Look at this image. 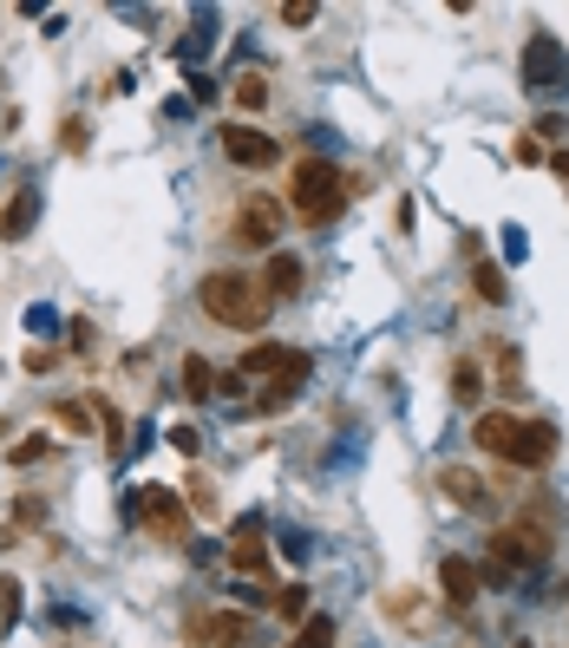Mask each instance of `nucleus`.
Instances as JSON below:
<instances>
[{
    "label": "nucleus",
    "mask_w": 569,
    "mask_h": 648,
    "mask_svg": "<svg viewBox=\"0 0 569 648\" xmlns=\"http://www.w3.org/2000/svg\"><path fill=\"white\" fill-rule=\"evenodd\" d=\"M13 616H20V584L0 577V629H13Z\"/></svg>",
    "instance_id": "nucleus-25"
},
{
    "label": "nucleus",
    "mask_w": 569,
    "mask_h": 648,
    "mask_svg": "<svg viewBox=\"0 0 569 648\" xmlns=\"http://www.w3.org/2000/svg\"><path fill=\"white\" fill-rule=\"evenodd\" d=\"M242 380H282V387H301L308 374H315V354H301V347H275V341H256V347H242V367H236Z\"/></svg>",
    "instance_id": "nucleus-3"
},
{
    "label": "nucleus",
    "mask_w": 569,
    "mask_h": 648,
    "mask_svg": "<svg viewBox=\"0 0 569 648\" xmlns=\"http://www.w3.org/2000/svg\"><path fill=\"white\" fill-rule=\"evenodd\" d=\"M85 131H92L85 118H66V151H85Z\"/></svg>",
    "instance_id": "nucleus-28"
},
{
    "label": "nucleus",
    "mask_w": 569,
    "mask_h": 648,
    "mask_svg": "<svg viewBox=\"0 0 569 648\" xmlns=\"http://www.w3.org/2000/svg\"><path fill=\"white\" fill-rule=\"evenodd\" d=\"M564 79H569L564 46H557L550 33H537V39L524 46V85H564Z\"/></svg>",
    "instance_id": "nucleus-7"
},
{
    "label": "nucleus",
    "mask_w": 569,
    "mask_h": 648,
    "mask_svg": "<svg viewBox=\"0 0 569 648\" xmlns=\"http://www.w3.org/2000/svg\"><path fill=\"white\" fill-rule=\"evenodd\" d=\"M518 413H478V426H472V439L491 452V459H511V446H518Z\"/></svg>",
    "instance_id": "nucleus-12"
},
{
    "label": "nucleus",
    "mask_w": 569,
    "mask_h": 648,
    "mask_svg": "<svg viewBox=\"0 0 569 648\" xmlns=\"http://www.w3.org/2000/svg\"><path fill=\"white\" fill-rule=\"evenodd\" d=\"M223 151H229V164H242V170H269V164H275V138L256 131V125H229V131H223Z\"/></svg>",
    "instance_id": "nucleus-6"
},
{
    "label": "nucleus",
    "mask_w": 569,
    "mask_h": 648,
    "mask_svg": "<svg viewBox=\"0 0 569 648\" xmlns=\"http://www.w3.org/2000/svg\"><path fill=\"white\" fill-rule=\"evenodd\" d=\"M301 282H308V269H301V256H269V275H262V288H269V302L275 295H301Z\"/></svg>",
    "instance_id": "nucleus-16"
},
{
    "label": "nucleus",
    "mask_w": 569,
    "mask_h": 648,
    "mask_svg": "<svg viewBox=\"0 0 569 648\" xmlns=\"http://www.w3.org/2000/svg\"><path fill=\"white\" fill-rule=\"evenodd\" d=\"M197 636H203L210 648H242L249 636H256V623H249L242 610H216V616H203V623H197Z\"/></svg>",
    "instance_id": "nucleus-11"
},
{
    "label": "nucleus",
    "mask_w": 569,
    "mask_h": 648,
    "mask_svg": "<svg viewBox=\"0 0 569 648\" xmlns=\"http://www.w3.org/2000/svg\"><path fill=\"white\" fill-rule=\"evenodd\" d=\"M301 610H308V590H301V584L275 597V616H288V623H301Z\"/></svg>",
    "instance_id": "nucleus-24"
},
{
    "label": "nucleus",
    "mask_w": 569,
    "mask_h": 648,
    "mask_svg": "<svg viewBox=\"0 0 569 648\" xmlns=\"http://www.w3.org/2000/svg\"><path fill=\"white\" fill-rule=\"evenodd\" d=\"M282 20H288V26H308V20H315V7H308V0H288V7H282Z\"/></svg>",
    "instance_id": "nucleus-27"
},
{
    "label": "nucleus",
    "mask_w": 569,
    "mask_h": 648,
    "mask_svg": "<svg viewBox=\"0 0 569 648\" xmlns=\"http://www.w3.org/2000/svg\"><path fill=\"white\" fill-rule=\"evenodd\" d=\"M197 302L210 321H223L236 334H262V321H269V288H262V275H242V269H210L197 282Z\"/></svg>",
    "instance_id": "nucleus-1"
},
{
    "label": "nucleus",
    "mask_w": 569,
    "mask_h": 648,
    "mask_svg": "<svg viewBox=\"0 0 569 648\" xmlns=\"http://www.w3.org/2000/svg\"><path fill=\"white\" fill-rule=\"evenodd\" d=\"M478 393H485V374H478L472 361H459V367H452V400H465V407H472Z\"/></svg>",
    "instance_id": "nucleus-20"
},
{
    "label": "nucleus",
    "mask_w": 569,
    "mask_h": 648,
    "mask_svg": "<svg viewBox=\"0 0 569 648\" xmlns=\"http://www.w3.org/2000/svg\"><path fill=\"white\" fill-rule=\"evenodd\" d=\"M138 518H144V531H151V538H170V544H183V531H190L183 498H177V492H164V485H144V492H138Z\"/></svg>",
    "instance_id": "nucleus-5"
},
{
    "label": "nucleus",
    "mask_w": 569,
    "mask_h": 648,
    "mask_svg": "<svg viewBox=\"0 0 569 648\" xmlns=\"http://www.w3.org/2000/svg\"><path fill=\"white\" fill-rule=\"evenodd\" d=\"M557 459V426L550 420H531V426H518V446H511V466H550Z\"/></svg>",
    "instance_id": "nucleus-10"
},
{
    "label": "nucleus",
    "mask_w": 569,
    "mask_h": 648,
    "mask_svg": "<svg viewBox=\"0 0 569 648\" xmlns=\"http://www.w3.org/2000/svg\"><path fill=\"white\" fill-rule=\"evenodd\" d=\"M39 223V190L33 184H20L13 190V203L0 210V243H26V229Z\"/></svg>",
    "instance_id": "nucleus-14"
},
{
    "label": "nucleus",
    "mask_w": 569,
    "mask_h": 648,
    "mask_svg": "<svg viewBox=\"0 0 569 648\" xmlns=\"http://www.w3.org/2000/svg\"><path fill=\"white\" fill-rule=\"evenodd\" d=\"M288 203H295L301 223H334L347 210V177L328 157H301L295 164V184H288Z\"/></svg>",
    "instance_id": "nucleus-2"
},
{
    "label": "nucleus",
    "mask_w": 569,
    "mask_h": 648,
    "mask_svg": "<svg viewBox=\"0 0 569 648\" xmlns=\"http://www.w3.org/2000/svg\"><path fill=\"white\" fill-rule=\"evenodd\" d=\"M236 105H242V111H262V105H269V79H262V72H242V79H236Z\"/></svg>",
    "instance_id": "nucleus-19"
},
{
    "label": "nucleus",
    "mask_w": 569,
    "mask_h": 648,
    "mask_svg": "<svg viewBox=\"0 0 569 648\" xmlns=\"http://www.w3.org/2000/svg\"><path fill=\"white\" fill-rule=\"evenodd\" d=\"M550 170H557V177H569V151H557V157H550Z\"/></svg>",
    "instance_id": "nucleus-30"
},
{
    "label": "nucleus",
    "mask_w": 569,
    "mask_h": 648,
    "mask_svg": "<svg viewBox=\"0 0 569 648\" xmlns=\"http://www.w3.org/2000/svg\"><path fill=\"white\" fill-rule=\"evenodd\" d=\"M229 570H236V577H262V570H269L262 518H242V525H236V538H229Z\"/></svg>",
    "instance_id": "nucleus-9"
},
{
    "label": "nucleus",
    "mask_w": 569,
    "mask_h": 648,
    "mask_svg": "<svg viewBox=\"0 0 569 648\" xmlns=\"http://www.w3.org/2000/svg\"><path fill=\"white\" fill-rule=\"evenodd\" d=\"M46 452H52V439H46V433H26L7 459H13V466H33V459H46Z\"/></svg>",
    "instance_id": "nucleus-21"
},
{
    "label": "nucleus",
    "mask_w": 569,
    "mask_h": 648,
    "mask_svg": "<svg viewBox=\"0 0 569 648\" xmlns=\"http://www.w3.org/2000/svg\"><path fill=\"white\" fill-rule=\"evenodd\" d=\"M52 420H59L66 433H85V426H92V413H85L79 400H59V407H52Z\"/></svg>",
    "instance_id": "nucleus-23"
},
{
    "label": "nucleus",
    "mask_w": 569,
    "mask_h": 648,
    "mask_svg": "<svg viewBox=\"0 0 569 648\" xmlns=\"http://www.w3.org/2000/svg\"><path fill=\"white\" fill-rule=\"evenodd\" d=\"M210 387H216V367L203 354H190L183 361V400H210Z\"/></svg>",
    "instance_id": "nucleus-17"
},
{
    "label": "nucleus",
    "mask_w": 569,
    "mask_h": 648,
    "mask_svg": "<svg viewBox=\"0 0 569 648\" xmlns=\"http://www.w3.org/2000/svg\"><path fill=\"white\" fill-rule=\"evenodd\" d=\"M275 229H282V210H275V203H269V197H249V203H242V216H236V229H229V236H236V243H242V249H262V243H269V236H275Z\"/></svg>",
    "instance_id": "nucleus-8"
},
{
    "label": "nucleus",
    "mask_w": 569,
    "mask_h": 648,
    "mask_svg": "<svg viewBox=\"0 0 569 648\" xmlns=\"http://www.w3.org/2000/svg\"><path fill=\"white\" fill-rule=\"evenodd\" d=\"M439 492H446L452 505H465V511H485V505H491V485H485L478 472H465V466H446V472H439Z\"/></svg>",
    "instance_id": "nucleus-13"
},
{
    "label": "nucleus",
    "mask_w": 569,
    "mask_h": 648,
    "mask_svg": "<svg viewBox=\"0 0 569 648\" xmlns=\"http://www.w3.org/2000/svg\"><path fill=\"white\" fill-rule=\"evenodd\" d=\"M295 648H334V623H328V616H315V623H301V636H295Z\"/></svg>",
    "instance_id": "nucleus-22"
},
{
    "label": "nucleus",
    "mask_w": 569,
    "mask_h": 648,
    "mask_svg": "<svg viewBox=\"0 0 569 648\" xmlns=\"http://www.w3.org/2000/svg\"><path fill=\"white\" fill-rule=\"evenodd\" d=\"M511 151H518V164H537V157H544V144H537V138H518Z\"/></svg>",
    "instance_id": "nucleus-29"
},
{
    "label": "nucleus",
    "mask_w": 569,
    "mask_h": 648,
    "mask_svg": "<svg viewBox=\"0 0 569 648\" xmlns=\"http://www.w3.org/2000/svg\"><path fill=\"white\" fill-rule=\"evenodd\" d=\"M518 648H531V643H518Z\"/></svg>",
    "instance_id": "nucleus-31"
},
{
    "label": "nucleus",
    "mask_w": 569,
    "mask_h": 648,
    "mask_svg": "<svg viewBox=\"0 0 569 648\" xmlns=\"http://www.w3.org/2000/svg\"><path fill=\"white\" fill-rule=\"evenodd\" d=\"M478 302H491V308H505V302H511V288H505V269H498V262H478Z\"/></svg>",
    "instance_id": "nucleus-18"
},
{
    "label": "nucleus",
    "mask_w": 569,
    "mask_h": 648,
    "mask_svg": "<svg viewBox=\"0 0 569 648\" xmlns=\"http://www.w3.org/2000/svg\"><path fill=\"white\" fill-rule=\"evenodd\" d=\"M190 505H197V511H210V518H216V485H210V479H190Z\"/></svg>",
    "instance_id": "nucleus-26"
},
{
    "label": "nucleus",
    "mask_w": 569,
    "mask_h": 648,
    "mask_svg": "<svg viewBox=\"0 0 569 648\" xmlns=\"http://www.w3.org/2000/svg\"><path fill=\"white\" fill-rule=\"evenodd\" d=\"M439 590H446L452 610H472V597H478V570H472L465 557H446V564H439Z\"/></svg>",
    "instance_id": "nucleus-15"
},
{
    "label": "nucleus",
    "mask_w": 569,
    "mask_h": 648,
    "mask_svg": "<svg viewBox=\"0 0 569 648\" xmlns=\"http://www.w3.org/2000/svg\"><path fill=\"white\" fill-rule=\"evenodd\" d=\"M550 544H557V531H544L537 518H518V525H505V531L491 538V551H498L505 570H537V564L550 557Z\"/></svg>",
    "instance_id": "nucleus-4"
}]
</instances>
